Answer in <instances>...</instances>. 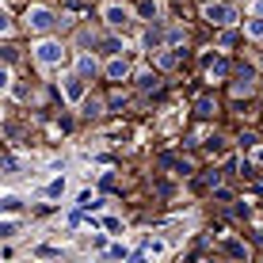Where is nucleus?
Listing matches in <instances>:
<instances>
[{"label":"nucleus","mask_w":263,"mask_h":263,"mask_svg":"<svg viewBox=\"0 0 263 263\" xmlns=\"http://www.w3.org/2000/svg\"><path fill=\"white\" fill-rule=\"evenodd\" d=\"M84 115H99V99H88L84 96Z\"/></svg>","instance_id":"a211bd4d"},{"label":"nucleus","mask_w":263,"mask_h":263,"mask_svg":"<svg viewBox=\"0 0 263 263\" xmlns=\"http://www.w3.org/2000/svg\"><path fill=\"white\" fill-rule=\"evenodd\" d=\"M0 34H12V15L0 8Z\"/></svg>","instance_id":"dca6fc26"},{"label":"nucleus","mask_w":263,"mask_h":263,"mask_svg":"<svg viewBox=\"0 0 263 263\" xmlns=\"http://www.w3.org/2000/svg\"><path fill=\"white\" fill-rule=\"evenodd\" d=\"M168 42H172V46H176V42H183V31H179V27H172V31H168Z\"/></svg>","instance_id":"5701e85b"},{"label":"nucleus","mask_w":263,"mask_h":263,"mask_svg":"<svg viewBox=\"0 0 263 263\" xmlns=\"http://www.w3.org/2000/svg\"><path fill=\"white\" fill-rule=\"evenodd\" d=\"M252 160H256V164H263V145H256V153H252Z\"/></svg>","instance_id":"393cba45"},{"label":"nucleus","mask_w":263,"mask_h":263,"mask_svg":"<svg viewBox=\"0 0 263 263\" xmlns=\"http://www.w3.org/2000/svg\"><path fill=\"white\" fill-rule=\"evenodd\" d=\"M145 46L157 50V46H160V31H153V27H149V31H145Z\"/></svg>","instance_id":"ddd939ff"},{"label":"nucleus","mask_w":263,"mask_h":263,"mask_svg":"<svg viewBox=\"0 0 263 263\" xmlns=\"http://www.w3.org/2000/svg\"><path fill=\"white\" fill-rule=\"evenodd\" d=\"M138 84H141V88H153V84H157V77H153V72H141Z\"/></svg>","instance_id":"412c9836"},{"label":"nucleus","mask_w":263,"mask_h":263,"mask_svg":"<svg viewBox=\"0 0 263 263\" xmlns=\"http://www.w3.org/2000/svg\"><path fill=\"white\" fill-rule=\"evenodd\" d=\"M252 12H256V15H259V20H263V0H256V8H252Z\"/></svg>","instance_id":"a878e982"},{"label":"nucleus","mask_w":263,"mask_h":263,"mask_svg":"<svg viewBox=\"0 0 263 263\" xmlns=\"http://www.w3.org/2000/svg\"><path fill=\"white\" fill-rule=\"evenodd\" d=\"M206 72H210V80H214V77H217V80L229 77V61L217 58V53H210V58H206Z\"/></svg>","instance_id":"423d86ee"},{"label":"nucleus","mask_w":263,"mask_h":263,"mask_svg":"<svg viewBox=\"0 0 263 263\" xmlns=\"http://www.w3.org/2000/svg\"><path fill=\"white\" fill-rule=\"evenodd\" d=\"M107 77H111V80H126V77H130V61H126V58H111V61H107Z\"/></svg>","instance_id":"0eeeda50"},{"label":"nucleus","mask_w":263,"mask_h":263,"mask_svg":"<svg viewBox=\"0 0 263 263\" xmlns=\"http://www.w3.org/2000/svg\"><path fill=\"white\" fill-rule=\"evenodd\" d=\"M8 84H12V72H8L4 65H0V92H8Z\"/></svg>","instance_id":"6ab92c4d"},{"label":"nucleus","mask_w":263,"mask_h":263,"mask_svg":"<svg viewBox=\"0 0 263 263\" xmlns=\"http://www.w3.org/2000/svg\"><path fill=\"white\" fill-rule=\"evenodd\" d=\"M77 69H80V77H96V58H92V53H80V61H77Z\"/></svg>","instance_id":"1a4fd4ad"},{"label":"nucleus","mask_w":263,"mask_h":263,"mask_svg":"<svg viewBox=\"0 0 263 263\" xmlns=\"http://www.w3.org/2000/svg\"><path fill=\"white\" fill-rule=\"evenodd\" d=\"M77 206H96V195H92V191H84V195L77 198Z\"/></svg>","instance_id":"4be33fe9"},{"label":"nucleus","mask_w":263,"mask_h":263,"mask_svg":"<svg viewBox=\"0 0 263 263\" xmlns=\"http://www.w3.org/2000/svg\"><path fill=\"white\" fill-rule=\"evenodd\" d=\"M202 15H206L210 23H217V27H229L233 20H237V8H233V4H221V0H217V4H206V8H202Z\"/></svg>","instance_id":"7ed1b4c3"},{"label":"nucleus","mask_w":263,"mask_h":263,"mask_svg":"<svg viewBox=\"0 0 263 263\" xmlns=\"http://www.w3.org/2000/svg\"><path fill=\"white\" fill-rule=\"evenodd\" d=\"M259 65H263V53H259Z\"/></svg>","instance_id":"cd10ccee"},{"label":"nucleus","mask_w":263,"mask_h":263,"mask_svg":"<svg viewBox=\"0 0 263 263\" xmlns=\"http://www.w3.org/2000/svg\"><path fill=\"white\" fill-rule=\"evenodd\" d=\"M244 34H248V39H263V20H259V15H252V20H248Z\"/></svg>","instance_id":"9b49d317"},{"label":"nucleus","mask_w":263,"mask_h":263,"mask_svg":"<svg viewBox=\"0 0 263 263\" xmlns=\"http://www.w3.org/2000/svg\"><path fill=\"white\" fill-rule=\"evenodd\" d=\"M225 252L233 259H248V244H240V240H225Z\"/></svg>","instance_id":"9d476101"},{"label":"nucleus","mask_w":263,"mask_h":263,"mask_svg":"<svg viewBox=\"0 0 263 263\" xmlns=\"http://www.w3.org/2000/svg\"><path fill=\"white\" fill-rule=\"evenodd\" d=\"M103 20L111 31H126L130 27V8H122V4H107L103 8Z\"/></svg>","instance_id":"20e7f679"},{"label":"nucleus","mask_w":263,"mask_h":263,"mask_svg":"<svg viewBox=\"0 0 263 263\" xmlns=\"http://www.w3.org/2000/svg\"><path fill=\"white\" fill-rule=\"evenodd\" d=\"M46 195H50V198H58V195H65V179H53V183L46 187Z\"/></svg>","instance_id":"4468645a"},{"label":"nucleus","mask_w":263,"mask_h":263,"mask_svg":"<svg viewBox=\"0 0 263 263\" xmlns=\"http://www.w3.org/2000/svg\"><path fill=\"white\" fill-rule=\"evenodd\" d=\"M179 58H183V50H168V53H160V69H172Z\"/></svg>","instance_id":"f8f14e48"},{"label":"nucleus","mask_w":263,"mask_h":263,"mask_svg":"<svg viewBox=\"0 0 263 263\" xmlns=\"http://www.w3.org/2000/svg\"><path fill=\"white\" fill-rule=\"evenodd\" d=\"M15 233V221H0V237H12Z\"/></svg>","instance_id":"b1692460"},{"label":"nucleus","mask_w":263,"mask_h":263,"mask_svg":"<svg viewBox=\"0 0 263 263\" xmlns=\"http://www.w3.org/2000/svg\"><path fill=\"white\" fill-rule=\"evenodd\" d=\"M206 4H217V0H202V8H206Z\"/></svg>","instance_id":"bb28decb"},{"label":"nucleus","mask_w":263,"mask_h":263,"mask_svg":"<svg viewBox=\"0 0 263 263\" xmlns=\"http://www.w3.org/2000/svg\"><path fill=\"white\" fill-rule=\"evenodd\" d=\"M138 15H141V20H157V15H160V4H157V0H141V4H138Z\"/></svg>","instance_id":"6e6552de"},{"label":"nucleus","mask_w":263,"mask_h":263,"mask_svg":"<svg viewBox=\"0 0 263 263\" xmlns=\"http://www.w3.org/2000/svg\"><path fill=\"white\" fill-rule=\"evenodd\" d=\"M195 111H198V115H210V111H214V103H210V99H198Z\"/></svg>","instance_id":"aec40b11"},{"label":"nucleus","mask_w":263,"mask_h":263,"mask_svg":"<svg viewBox=\"0 0 263 263\" xmlns=\"http://www.w3.org/2000/svg\"><path fill=\"white\" fill-rule=\"evenodd\" d=\"M103 229H111V233H122V221H119V217H103Z\"/></svg>","instance_id":"f3484780"},{"label":"nucleus","mask_w":263,"mask_h":263,"mask_svg":"<svg viewBox=\"0 0 263 263\" xmlns=\"http://www.w3.org/2000/svg\"><path fill=\"white\" fill-rule=\"evenodd\" d=\"M34 58H39V65H58L61 58H65V46L53 39H42L39 46H34Z\"/></svg>","instance_id":"f257e3e1"},{"label":"nucleus","mask_w":263,"mask_h":263,"mask_svg":"<svg viewBox=\"0 0 263 263\" xmlns=\"http://www.w3.org/2000/svg\"><path fill=\"white\" fill-rule=\"evenodd\" d=\"M0 4H4V0H0Z\"/></svg>","instance_id":"c85d7f7f"},{"label":"nucleus","mask_w":263,"mask_h":263,"mask_svg":"<svg viewBox=\"0 0 263 263\" xmlns=\"http://www.w3.org/2000/svg\"><path fill=\"white\" fill-rule=\"evenodd\" d=\"M0 210H20V198H15V195H4V198H0Z\"/></svg>","instance_id":"2eb2a0df"},{"label":"nucleus","mask_w":263,"mask_h":263,"mask_svg":"<svg viewBox=\"0 0 263 263\" xmlns=\"http://www.w3.org/2000/svg\"><path fill=\"white\" fill-rule=\"evenodd\" d=\"M53 23H58V15H53L50 8H42V4L27 8V27H31V31H50Z\"/></svg>","instance_id":"f03ea898"},{"label":"nucleus","mask_w":263,"mask_h":263,"mask_svg":"<svg viewBox=\"0 0 263 263\" xmlns=\"http://www.w3.org/2000/svg\"><path fill=\"white\" fill-rule=\"evenodd\" d=\"M61 92H65V99H69V103H84L88 84H84V77H69L65 84H61Z\"/></svg>","instance_id":"39448f33"}]
</instances>
